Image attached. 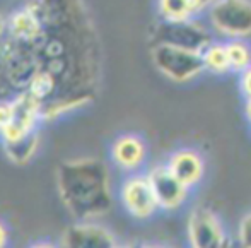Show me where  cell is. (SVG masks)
Listing matches in <instances>:
<instances>
[{"instance_id": "6", "label": "cell", "mask_w": 251, "mask_h": 248, "mask_svg": "<svg viewBox=\"0 0 251 248\" xmlns=\"http://www.w3.org/2000/svg\"><path fill=\"white\" fill-rule=\"evenodd\" d=\"M12 98L14 115L9 125L0 132V139L3 142L23 139L24 136L38 130V122H41V110L43 103L29 93H17Z\"/></svg>"}, {"instance_id": "13", "label": "cell", "mask_w": 251, "mask_h": 248, "mask_svg": "<svg viewBox=\"0 0 251 248\" xmlns=\"http://www.w3.org/2000/svg\"><path fill=\"white\" fill-rule=\"evenodd\" d=\"M38 147H40V132L38 130L24 136L23 139L12 140V142H3L5 156L10 159V163H14L17 166L27 165L38 152Z\"/></svg>"}, {"instance_id": "10", "label": "cell", "mask_w": 251, "mask_h": 248, "mask_svg": "<svg viewBox=\"0 0 251 248\" xmlns=\"http://www.w3.org/2000/svg\"><path fill=\"white\" fill-rule=\"evenodd\" d=\"M62 248H115L116 240L100 224L77 222L63 231Z\"/></svg>"}, {"instance_id": "12", "label": "cell", "mask_w": 251, "mask_h": 248, "mask_svg": "<svg viewBox=\"0 0 251 248\" xmlns=\"http://www.w3.org/2000/svg\"><path fill=\"white\" fill-rule=\"evenodd\" d=\"M146 144L139 136L123 134L113 142L111 159L116 166L126 171H135L146 161Z\"/></svg>"}, {"instance_id": "14", "label": "cell", "mask_w": 251, "mask_h": 248, "mask_svg": "<svg viewBox=\"0 0 251 248\" xmlns=\"http://www.w3.org/2000/svg\"><path fill=\"white\" fill-rule=\"evenodd\" d=\"M201 60H203L205 72H210V74H214V76H226V74L232 72L231 62H229L227 47H226V40L212 41V43L201 52Z\"/></svg>"}, {"instance_id": "8", "label": "cell", "mask_w": 251, "mask_h": 248, "mask_svg": "<svg viewBox=\"0 0 251 248\" xmlns=\"http://www.w3.org/2000/svg\"><path fill=\"white\" fill-rule=\"evenodd\" d=\"M120 197L125 209L139 219H147L159 209L157 198L147 175H133L123 182Z\"/></svg>"}, {"instance_id": "2", "label": "cell", "mask_w": 251, "mask_h": 248, "mask_svg": "<svg viewBox=\"0 0 251 248\" xmlns=\"http://www.w3.org/2000/svg\"><path fill=\"white\" fill-rule=\"evenodd\" d=\"M56 187L63 205L82 221L100 218L113 205L109 171L98 158H77L60 163Z\"/></svg>"}, {"instance_id": "1", "label": "cell", "mask_w": 251, "mask_h": 248, "mask_svg": "<svg viewBox=\"0 0 251 248\" xmlns=\"http://www.w3.org/2000/svg\"><path fill=\"white\" fill-rule=\"evenodd\" d=\"M96 38L79 0H47L45 26L26 43L0 40V89L43 103V122L86 108L96 86Z\"/></svg>"}, {"instance_id": "7", "label": "cell", "mask_w": 251, "mask_h": 248, "mask_svg": "<svg viewBox=\"0 0 251 248\" xmlns=\"http://www.w3.org/2000/svg\"><path fill=\"white\" fill-rule=\"evenodd\" d=\"M188 240L192 248H226V233L221 221L205 207L193 209L190 214Z\"/></svg>"}, {"instance_id": "9", "label": "cell", "mask_w": 251, "mask_h": 248, "mask_svg": "<svg viewBox=\"0 0 251 248\" xmlns=\"http://www.w3.org/2000/svg\"><path fill=\"white\" fill-rule=\"evenodd\" d=\"M154 195L161 209L173 211L178 209L188 197V187L183 185L178 178L171 173L168 165H157L147 173Z\"/></svg>"}, {"instance_id": "25", "label": "cell", "mask_w": 251, "mask_h": 248, "mask_svg": "<svg viewBox=\"0 0 251 248\" xmlns=\"http://www.w3.org/2000/svg\"><path fill=\"white\" fill-rule=\"evenodd\" d=\"M142 248H166V247H162V245H144Z\"/></svg>"}, {"instance_id": "24", "label": "cell", "mask_w": 251, "mask_h": 248, "mask_svg": "<svg viewBox=\"0 0 251 248\" xmlns=\"http://www.w3.org/2000/svg\"><path fill=\"white\" fill-rule=\"evenodd\" d=\"M31 248H55L53 245H48V243H38V245L31 247Z\"/></svg>"}, {"instance_id": "15", "label": "cell", "mask_w": 251, "mask_h": 248, "mask_svg": "<svg viewBox=\"0 0 251 248\" xmlns=\"http://www.w3.org/2000/svg\"><path fill=\"white\" fill-rule=\"evenodd\" d=\"M155 9L162 21H188L199 16L193 0H155Z\"/></svg>"}, {"instance_id": "23", "label": "cell", "mask_w": 251, "mask_h": 248, "mask_svg": "<svg viewBox=\"0 0 251 248\" xmlns=\"http://www.w3.org/2000/svg\"><path fill=\"white\" fill-rule=\"evenodd\" d=\"M245 115L248 118V122L251 123V99H246L245 101Z\"/></svg>"}, {"instance_id": "20", "label": "cell", "mask_w": 251, "mask_h": 248, "mask_svg": "<svg viewBox=\"0 0 251 248\" xmlns=\"http://www.w3.org/2000/svg\"><path fill=\"white\" fill-rule=\"evenodd\" d=\"M217 2V0H193V3H195L197 10H199V14H203L207 12L208 9H210L214 3Z\"/></svg>"}, {"instance_id": "21", "label": "cell", "mask_w": 251, "mask_h": 248, "mask_svg": "<svg viewBox=\"0 0 251 248\" xmlns=\"http://www.w3.org/2000/svg\"><path fill=\"white\" fill-rule=\"evenodd\" d=\"M7 29H9V14L0 12V40L7 36Z\"/></svg>"}, {"instance_id": "26", "label": "cell", "mask_w": 251, "mask_h": 248, "mask_svg": "<svg viewBox=\"0 0 251 248\" xmlns=\"http://www.w3.org/2000/svg\"><path fill=\"white\" fill-rule=\"evenodd\" d=\"M115 248H132V247H130V245H116Z\"/></svg>"}, {"instance_id": "18", "label": "cell", "mask_w": 251, "mask_h": 248, "mask_svg": "<svg viewBox=\"0 0 251 248\" xmlns=\"http://www.w3.org/2000/svg\"><path fill=\"white\" fill-rule=\"evenodd\" d=\"M14 115V105L12 98H2L0 99V132L9 125Z\"/></svg>"}, {"instance_id": "3", "label": "cell", "mask_w": 251, "mask_h": 248, "mask_svg": "<svg viewBox=\"0 0 251 248\" xmlns=\"http://www.w3.org/2000/svg\"><path fill=\"white\" fill-rule=\"evenodd\" d=\"M151 60L157 72L176 84H188L205 72L201 53L168 43H152Z\"/></svg>"}, {"instance_id": "17", "label": "cell", "mask_w": 251, "mask_h": 248, "mask_svg": "<svg viewBox=\"0 0 251 248\" xmlns=\"http://www.w3.org/2000/svg\"><path fill=\"white\" fill-rule=\"evenodd\" d=\"M238 238H239V245L243 248H251V212L246 214L241 219V222H239Z\"/></svg>"}, {"instance_id": "5", "label": "cell", "mask_w": 251, "mask_h": 248, "mask_svg": "<svg viewBox=\"0 0 251 248\" xmlns=\"http://www.w3.org/2000/svg\"><path fill=\"white\" fill-rule=\"evenodd\" d=\"M214 41V33L199 17L188 21H162L154 28V43H168L175 47L203 52Z\"/></svg>"}, {"instance_id": "4", "label": "cell", "mask_w": 251, "mask_h": 248, "mask_svg": "<svg viewBox=\"0 0 251 248\" xmlns=\"http://www.w3.org/2000/svg\"><path fill=\"white\" fill-rule=\"evenodd\" d=\"M205 14L208 28L217 36L251 38V0H217Z\"/></svg>"}, {"instance_id": "16", "label": "cell", "mask_w": 251, "mask_h": 248, "mask_svg": "<svg viewBox=\"0 0 251 248\" xmlns=\"http://www.w3.org/2000/svg\"><path fill=\"white\" fill-rule=\"evenodd\" d=\"M226 47H227L232 72L241 74L251 67V45L248 43V40H243V38L226 40Z\"/></svg>"}, {"instance_id": "22", "label": "cell", "mask_w": 251, "mask_h": 248, "mask_svg": "<svg viewBox=\"0 0 251 248\" xmlns=\"http://www.w3.org/2000/svg\"><path fill=\"white\" fill-rule=\"evenodd\" d=\"M5 243H7V229L0 222V248H5Z\"/></svg>"}, {"instance_id": "19", "label": "cell", "mask_w": 251, "mask_h": 248, "mask_svg": "<svg viewBox=\"0 0 251 248\" xmlns=\"http://www.w3.org/2000/svg\"><path fill=\"white\" fill-rule=\"evenodd\" d=\"M239 89L245 99H251V67L239 74Z\"/></svg>"}, {"instance_id": "11", "label": "cell", "mask_w": 251, "mask_h": 248, "mask_svg": "<svg viewBox=\"0 0 251 248\" xmlns=\"http://www.w3.org/2000/svg\"><path fill=\"white\" fill-rule=\"evenodd\" d=\"M166 165L171 169L173 175L183 185L188 187V189L190 187H195L203 178V173H205L203 159L193 149H179V151L173 152Z\"/></svg>"}]
</instances>
